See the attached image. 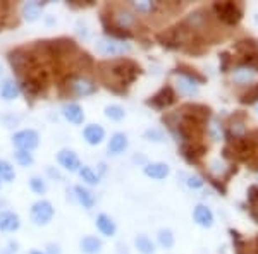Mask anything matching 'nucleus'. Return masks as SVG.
Wrapping results in <instances>:
<instances>
[{"mask_svg":"<svg viewBox=\"0 0 258 254\" xmlns=\"http://www.w3.org/2000/svg\"><path fill=\"white\" fill-rule=\"evenodd\" d=\"M30 186L36 194H43V192L47 191V184L43 182L42 179H38V177H33V179L30 180Z\"/></svg>","mask_w":258,"mask_h":254,"instance_id":"obj_34","label":"nucleus"},{"mask_svg":"<svg viewBox=\"0 0 258 254\" xmlns=\"http://www.w3.org/2000/svg\"><path fill=\"white\" fill-rule=\"evenodd\" d=\"M47 249H49V251H47L49 254H60V251H59V246L49 244V248H47Z\"/></svg>","mask_w":258,"mask_h":254,"instance_id":"obj_37","label":"nucleus"},{"mask_svg":"<svg viewBox=\"0 0 258 254\" xmlns=\"http://www.w3.org/2000/svg\"><path fill=\"white\" fill-rule=\"evenodd\" d=\"M30 254H45V253H40V251H35V249H33Z\"/></svg>","mask_w":258,"mask_h":254,"instance_id":"obj_39","label":"nucleus"},{"mask_svg":"<svg viewBox=\"0 0 258 254\" xmlns=\"http://www.w3.org/2000/svg\"><path fill=\"white\" fill-rule=\"evenodd\" d=\"M205 153H206V148L203 146V144L196 143V141H193V143L190 144H183V155L190 160V162H196V158L203 157Z\"/></svg>","mask_w":258,"mask_h":254,"instance_id":"obj_18","label":"nucleus"},{"mask_svg":"<svg viewBox=\"0 0 258 254\" xmlns=\"http://www.w3.org/2000/svg\"><path fill=\"white\" fill-rule=\"evenodd\" d=\"M186 184L191 189H200L203 186V180L198 175H186Z\"/></svg>","mask_w":258,"mask_h":254,"instance_id":"obj_36","label":"nucleus"},{"mask_svg":"<svg viewBox=\"0 0 258 254\" xmlns=\"http://www.w3.org/2000/svg\"><path fill=\"white\" fill-rule=\"evenodd\" d=\"M208 134H210V137H212L213 141H220V137H222V129H220V124H219L217 119H213V121L210 122Z\"/></svg>","mask_w":258,"mask_h":254,"instance_id":"obj_33","label":"nucleus"},{"mask_svg":"<svg viewBox=\"0 0 258 254\" xmlns=\"http://www.w3.org/2000/svg\"><path fill=\"white\" fill-rule=\"evenodd\" d=\"M131 50V46L128 43L121 42V40H115V38H102L97 42V52L100 55H105V57H115V55H124Z\"/></svg>","mask_w":258,"mask_h":254,"instance_id":"obj_4","label":"nucleus"},{"mask_svg":"<svg viewBox=\"0 0 258 254\" xmlns=\"http://www.w3.org/2000/svg\"><path fill=\"white\" fill-rule=\"evenodd\" d=\"M145 137H147L148 141H157V143H160V141H163V132L158 129H148L145 130Z\"/></svg>","mask_w":258,"mask_h":254,"instance_id":"obj_35","label":"nucleus"},{"mask_svg":"<svg viewBox=\"0 0 258 254\" xmlns=\"http://www.w3.org/2000/svg\"><path fill=\"white\" fill-rule=\"evenodd\" d=\"M140 74V67L133 60H115V62H105L100 65V76L107 83L108 88L114 86H129Z\"/></svg>","mask_w":258,"mask_h":254,"instance_id":"obj_1","label":"nucleus"},{"mask_svg":"<svg viewBox=\"0 0 258 254\" xmlns=\"http://www.w3.org/2000/svg\"><path fill=\"white\" fill-rule=\"evenodd\" d=\"M5 10H7V3H2L0 2V19L3 17V14H5Z\"/></svg>","mask_w":258,"mask_h":254,"instance_id":"obj_38","label":"nucleus"},{"mask_svg":"<svg viewBox=\"0 0 258 254\" xmlns=\"http://www.w3.org/2000/svg\"><path fill=\"white\" fill-rule=\"evenodd\" d=\"M83 137H85L88 144L97 146V144H100L102 141H103L105 130H103V127H100L97 124H90V126L85 127V130H83Z\"/></svg>","mask_w":258,"mask_h":254,"instance_id":"obj_11","label":"nucleus"},{"mask_svg":"<svg viewBox=\"0 0 258 254\" xmlns=\"http://www.w3.org/2000/svg\"><path fill=\"white\" fill-rule=\"evenodd\" d=\"M257 72L253 67L250 65H245V64H239L238 67L232 69V81L238 83V85H248L255 79Z\"/></svg>","mask_w":258,"mask_h":254,"instance_id":"obj_9","label":"nucleus"},{"mask_svg":"<svg viewBox=\"0 0 258 254\" xmlns=\"http://www.w3.org/2000/svg\"><path fill=\"white\" fill-rule=\"evenodd\" d=\"M134 246H136V249H138V251H140L141 254H154V253H155L154 242H152L150 239H148L145 234L138 235V237L134 239Z\"/></svg>","mask_w":258,"mask_h":254,"instance_id":"obj_24","label":"nucleus"},{"mask_svg":"<svg viewBox=\"0 0 258 254\" xmlns=\"http://www.w3.org/2000/svg\"><path fill=\"white\" fill-rule=\"evenodd\" d=\"M258 100V83L257 85H252L248 88V91L245 95H241V101L243 103H255Z\"/></svg>","mask_w":258,"mask_h":254,"instance_id":"obj_31","label":"nucleus"},{"mask_svg":"<svg viewBox=\"0 0 258 254\" xmlns=\"http://www.w3.org/2000/svg\"><path fill=\"white\" fill-rule=\"evenodd\" d=\"M12 143H14V146L19 148V150L31 151V150H35V148L38 146L40 137H38V134H36V130L24 129V130H19V132L14 134Z\"/></svg>","mask_w":258,"mask_h":254,"instance_id":"obj_5","label":"nucleus"},{"mask_svg":"<svg viewBox=\"0 0 258 254\" xmlns=\"http://www.w3.org/2000/svg\"><path fill=\"white\" fill-rule=\"evenodd\" d=\"M43 2H26L23 5V16L26 21H36L42 14Z\"/></svg>","mask_w":258,"mask_h":254,"instance_id":"obj_21","label":"nucleus"},{"mask_svg":"<svg viewBox=\"0 0 258 254\" xmlns=\"http://www.w3.org/2000/svg\"><path fill=\"white\" fill-rule=\"evenodd\" d=\"M53 216V208L49 201H36L31 206V220L36 225H47Z\"/></svg>","mask_w":258,"mask_h":254,"instance_id":"obj_6","label":"nucleus"},{"mask_svg":"<svg viewBox=\"0 0 258 254\" xmlns=\"http://www.w3.org/2000/svg\"><path fill=\"white\" fill-rule=\"evenodd\" d=\"M14 158H16V162L19 163V165H23V167H28V165H31L33 163V157H31L30 151L17 150L16 155H14Z\"/></svg>","mask_w":258,"mask_h":254,"instance_id":"obj_32","label":"nucleus"},{"mask_svg":"<svg viewBox=\"0 0 258 254\" xmlns=\"http://www.w3.org/2000/svg\"><path fill=\"white\" fill-rule=\"evenodd\" d=\"M131 5L134 7V10H138L140 14H152L157 9V3L150 2V0H141V2H131Z\"/></svg>","mask_w":258,"mask_h":254,"instance_id":"obj_28","label":"nucleus"},{"mask_svg":"<svg viewBox=\"0 0 258 254\" xmlns=\"http://www.w3.org/2000/svg\"><path fill=\"white\" fill-rule=\"evenodd\" d=\"M112 21H114L117 30H129V28H134L138 24L136 16L126 7H115L114 12H112Z\"/></svg>","mask_w":258,"mask_h":254,"instance_id":"obj_7","label":"nucleus"},{"mask_svg":"<svg viewBox=\"0 0 258 254\" xmlns=\"http://www.w3.org/2000/svg\"><path fill=\"white\" fill-rule=\"evenodd\" d=\"M176 85H177L179 93H183V95H186V96H193L198 93V83H196L193 78H190V76L181 74L179 78H177Z\"/></svg>","mask_w":258,"mask_h":254,"instance_id":"obj_13","label":"nucleus"},{"mask_svg":"<svg viewBox=\"0 0 258 254\" xmlns=\"http://www.w3.org/2000/svg\"><path fill=\"white\" fill-rule=\"evenodd\" d=\"M57 160L59 163L64 167L69 172H79V167H81V162H79L78 155L71 150H62L59 155H57Z\"/></svg>","mask_w":258,"mask_h":254,"instance_id":"obj_10","label":"nucleus"},{"mask_svg":"<svg viewBox=\"0 0 258 254\" xmlns=\"http://www.w3.org/2000/svg\"><path fill=\"white\" fill-rule=\"evenodd\" d=\"M19 216L12 212H0V230L14 232L19 228Z\"/></svg>","mask_w":258,"mask_h":254,"instance_id":"obj_15","label":"nucleus"},{"mask_svg":"<svg viewBox=\"0 0 258 254\" xmlns=\"http://www.w3.org/2000/svg\"><path fill=\"white\" fill-rule=\"evenodd\" d=\"M79 177H81L86 184H92V186L98 184V175L93 172V169H90V167H83V169H79Z\"/></svg>","mask_w":258,"mask_h":254,"instance_id":"obj_30","label":"nucleus"},{"mask_svg":"<svg viewBox=\"0 0 258 254\" xmlns=\"http://www.w3.org/2000/svg\"><path fill=\"white\" fill-rule=\"evenodd\" d=\"M193 218H195L196 223L202 225V227H205V228H208L213 225V213L210 212V208L205 205L196 206L195 212H193Z\"/></svg>","mask_w":258,"mask_h":254,"instance_id":"obj_12","label":"nucleus"},{"mask_svg":"<svg viewBox=\"0 0 258 254\" xmlns=\"http://www.w3.org/2000/svg\"><path fill=\"white\" fill-rule=\"evenodd\" d=\"M62 114L69 122H72V124H83V121H85V112H83V108L79 107L78 103L64 105Z\"/></svg>","mask_w":258,"mask_h":254,"instance_id":"obj_14","label":"nucleus"},{"mask_svg":"<svg viewBox=\"0 0 258 254\" xmlns=\"http://www.w3.org/2000/svg\"><path fill=\"white\" fill-rule=\"evenodd\" d=\"M0 95H2V98H5V100H14V98H17V95H19V86L12 79H5L2 83V86H0Z\"/></svg>","mask_w":258,"mask_h":254,"instance_id":"obj_23","label":"nucleus"},{"mask_svg":"<svg viewBox=\"0 0 258 254\" xmlns=\"http://www.w3.org/2000/svg\"><path fill=\"white\" fill-rule=\"evenodd\" d=\"M102 249V241L93 235H86L85 239H81V251L85 254H98Z\"/></svg>","mask_w":258,"mask_h":254,"instance_id":"obj_20","label":"nucleus"},{"mask_svg":"<svg viewBox=\"0 0 258 254\" xmlns=\"http://www.w3.org/2000/svg\"><path fill=\"white\" fill-rule=\"evenodd\" d=\"M213 10H215L217 17L226 24H238L243 16V10L239 3L234 2H215L213 3Z\"/></svg>","mask_w":258,"mask_h":254,"instance_id":"obj_3","label":"nucleus"},{"mask_svg":"<svg viewBox=\"0 0 258 254\" xmlns=\"http://www.w3.org/2000/svg\"><path fill=\"white\" fill-rule=\"evenodd\" d=\"M97 227H98V230H100L103 235H107V237H110V235L115 234V223H114V220H112L110 216L103 215V213H102V215H98Z\"/></svg>","mask_w":258,"mask_h":254,"instance_id":"obj_19","label":"nucleus"},{"mask_svg":"<svg viewBox=\"0 0 258 254\" xmlns=\"http://www.w3.org/2000/svg\"><path fill=\"white\" fill-rule=\"evenodd\" d=\"M158 244L165 249H170L174 246V235L169 228H162V230L158 232Z\"/></svg>","mask_w":258,"mask_h":254,"instance_id":"obj_29","label":"nucleus"},{"mask_svg":"<svg viewBox=\"0 0 258 254\" xmlns=\"http://www.w3.org/2000/svg\"><path fill=\"white\" fill-rule=\"evenodd\" d=\"M174 101H176L174 89L170 88V86H163V88L157 93V95L152 96V100L148 101V105H152V107H155V108H158V110H162V108L170 107Z\"/></svg>","mask_w":258,"mask_h":254,"instance_id":"obj_8","label":"nucleus"},{"mask_svg":"<svg viewBox=\"0 0 258 254\" xmlns=\"http://www.w3.org/2000/svg\"><path fill=\"white\" fill-rule=\"evenodd\" d=\"M65 89H67L69 95L72 96H90L97 91L95 81H92L86 76H71V78L65 81Z\"/></svg>","mask_w":258,"mask_h":254,"instance_id":"obj_2","label":"nucleus"},{"mask_svg":"<svg viewBox=\"0 0 258 254\" xmlns=\"http://www.w3.org/2000/svg\"><path fill=\"white\" fill-rule=\"evenodd\" d=\"M128 148V136L122 132H115L108 141V153L110 155H119Z\"/></svg>","mask_w":258,"mask_h":254,"instance_id":"obj_17","label":"nucleus"},{"mask_svg":"<svg viewBox=\"0 0 258 254\" xmlns=\"http://www.w3.org/2000/svg\"><path fill=\"white\" fill-rule=\"evenodd\" d=\"M169 165L167 163H148V165H145V173H147L148 177H152V179L155 180H162L165 179L167 175H169Z\"/></svg>","mask_w":258,"mask_h":254,"instance_id":"obj_16","label":"nucleus"},{"mask_svg":"<svg viewBox=\"0 0 258 254\" xmlns=\"http://www.w3.org/2000/svg\"><path fill=\"white\" fill-rule=\"evenodd\" d=\"M126 115L124 108L119 107V105H108L107 108H105V117L110 119V121H122Z\"/></svg>","mask_w":258,"mask_h":254,"instance_id":"obj_27","label":"nucleus"},{"mask_svg":"<svg viewBox=\"0 0 258 254\" xmlns=\"http://www.w3.org/2000/svg\"><path fill=\"white\" fill-rule=\"evenodd\" d=\"M16 172H14V167L10 165L5 160H0V180H5V182H12Z\"/></svg>","mask_w":258,"mask_h":254,"instance_id":"obj_26","label":"nucleus"},{"mask_svg":"<svg viewBox=\"0 0 258 254\" xmlns=\"http://www.w3.org/2000/svg\"><path fill=\"white\" fill-rule=\"evenodd\" d=\"M229 136L234 139H243L246 136V126L241 119H232L229 124Z\"/></svg>","mask_w":258,"mask_h":254,"instance_id":"obj_25","label":"nucleus"},{"mask_svg":"<svg viewBox=\"0 0 258 254\" xmlns=\"http://www.w3.org/2000/svg\"><path fill=\"white\" fill-rule=\"evenodd\" d=\"M74 192H76V198H78V201L81 203L85 208H88V210L93 208V205H95V196H93L88 189H85L83 186H76Z\"/></svg>","mask_w":258,"mask_h":254,"instance_id":"obj_22","label":"nucleus"}]
</instances>
